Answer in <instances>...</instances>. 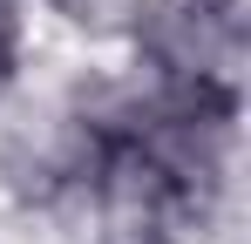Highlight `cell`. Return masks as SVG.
I'll return each mask as SVG.
<instances>
[{
	"label": "cell",
	"mask_w": 251,
	"mask_h": 244,
	"mask_svg": "<svg viewBox=\"0 0 251 244\" xmlns=\"http://www.w3.org/2000/svg\"><path fill=\"white\" fill-rule=\"evenodd\" d=\"M48 7H54L68 27H88V34H129L150 0H48Z\"/></svg>",
	"instance_id": "cell-1"
},
{
	"label": "cell",
	"mask_w": 251,
	"mask_h": 244,
	"mask_svg": "<svg viewBox=\"0 0 251 244\" xmlns=\"http://www.w3.org/2000/svg\"><path fill=\"white\" fill-rule=\"evenodd\" d=\"M21 68V0H0V88Z\"/></svg>",
	"instance_id": "cell-2"
}]
</instances>
